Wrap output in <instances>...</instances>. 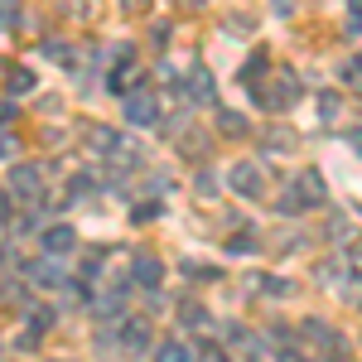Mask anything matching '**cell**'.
<instances>
[{
  "mask_svg": "<svg viewBox=\"0 0 362 362\" xmlns=\"http://www.w3.org/2000/svg\"><path fill=\"white\" fill-rule=\"evenodd\" d=\"M227 184H232V194H242V198H261L266 194V174L251 165V160H242V165L227 169Z\"/></svg>",
  "mask_w": 362,
  "mask_h": 362,
  "instance_id": "cell-1",
  "label": "cell"
},
{
  "mask_svg": "<svg viewBox=\"0 0 362 362\" xmlns=\"http://www.w3.org/2000/svg\"><path fill=\"white\" fill-rule=\"evenodd\" d=\"M10 189L20 198H29V203H39V198H44V169L39 165H15L10 169Z\"/></svg>",
  "mask_w": 362,
  "mask_h": 362,
  "instance_id": "cell-2",
  "label": "cell"
},
{
  "mask_svg": "<svg viewBox=\"0 0 362 362\" xmlns=\"http://www.w3.org/2000/svg\"><path fill=\"white\" fill-rule=\"evenodd\" d=\"M126 121H131V126H155V121H160L155 92H131V97H126Z\"/></svg>",
  "mask_w": 362,
  "mask_h": 362,
  "instance_id": "cell-3",
  "label": "cell"
},
{
  "mask_svg": "<svg viewBox=\"0 0 362 362\" xmlns=\"http://www.w3.org/2000/svg\"><path fill=\"white\" fill-rule=\"evenodd\" d=\"M29 280L34 285H44V290H63L68 285V271H63V261L58 256H44V261H34V266H25Z\"/></svg>",
  "mask_w": 362,
  "mask_h": 362,
  "instance_id": "cell-4",
  "label": "cell"
},
{
  "mask_svg": "<svg viewBox=\"0 0 362 362\" xmlns=\"http://www.w3.org/2000/svg\"><path fill=\"white\" fill-rule=\"evenodd\" d=\"M73 247H78V227L73 223H54L44 232V251H49V256H68Z\"/></svg>",
  "mask_w": 362,
  "mask_h": 362,
  "instance_id": "cell-5",
  "label": "cell"
},
{
  "mask_svg": "<svg viewBox=\"0 0 362 362\" xmlns=\"http://www.w3.org/2000/svg\"><path fill=\"white\" fill-rule=\"evenodd\" d=\"M179 92H189L194 102H213V92H218V83H213V73L208 68H194L184 83H179Z\"/></svg>",
  "mask_w": 362,
  "mask_h": 362,
  "instance_id": "cell-6",
  "label": "cell"
},
{
  "mask_svg": "<svg viewBox=\"0 0 362 362\" xmlns=\"http://www.w3.org/2000/svg\"><path fill=\"white\" fill-rule=\"evenodd\" d=\"M131 280H136V285H145V290H155V285L165 280V266H160L155 256H136V271H131Z\"/></svg>",
  "mask_w": 362,
  "mask_h": 362,
  "instance_id": "cell-7",
  "label": "cell"
},
{
  "mask_svg": "<svg viewBox=\"0 0 362 362\" xmlns=\"http://www.w3.org/2000/svg\"><path fill=\"white\" fill-rule=\"evenodd\" d=\"M121 343H126V353H145V348H150V324L126 319V324H121Z\"/></svg>",
  "mask_w": 362,
  "mask_h": 362,
  "instance_id": "cell-8",
  "label": "cell"
},
{
  "mask_svg": "<svg viewBox=\"0 0 362 362\" xmlns=\"http://www.w3.org/2000/svg\"><path fill=\"white\" fill-rule=\"evenodd\" d=\"M155 362H194V348L189 343H179V338H169L155 348Z\"/></svg>",
  "mask_w": 362,
  "mask_h": 362,
  "instance_id": "cell-9",
  "label": "cell"
},
{
  "mask_svg": "<svg viewBox=\"0 0 362 362\" xmlns=\"http://www.w3.org/2000/svg\"><path fill=\"white\" fill-rule=\"evenodd\" d=\"M305 208H309V198H305V184H290V189H285V198H280V213L290 218V213H305Z\"/></svg>",
  "mask_w": 362,
  "mask_h": 362,
  "instance_id": "cell-10",
  "label": "cell"
},
{
  "mask_svg": "<svg viewBox=\"0 0 362 362\" xmlns=\"http://www.w3.org/2000/svg\"><path fill=\"white\" fill-rule=\"evenodd\" d=\"M25 20V0H0V29H20Z\"/></svg>",
  "mask_w": 362,
  "mask_h": 362,
  "instance_id": "cell-11",
  "label": "cell"
},
{
  "mask_svg": "<svg viewBox=\"0 0 362 362\" xmlns=\"http://www.w3.org/2000/svg\"><path fill=\"white\" fill-rule=\"evenodd\" d=\"M34 87H39V78H34L29 68H10V92H15V97H25Z\"/></svg>",
  "mask_w": 362,
  "mask_h": 362,
  "instance_id": "cell-12",
  "label": "cell"
},
{
  "mask_svg": "<svg viewBox=\"0 0 362 362\" xmlns=\"http://www.w3.org/2000/svg\"><path fill=\"white\" fill-rule=\"evenodd\" d=\"M218 131H223V136H247V121H242V112H218Z\"/></svg>",
  "mask_w": 362,
  "mask_h": 362,
  "instance_id": "cell-13",
  "label": "cell"
},
{
  "mask_svg": "<svg viewBox=\"0 0 362 362\" xmlns=\"http://www.w3.org/2000/svg\"><path fill=\"white\" fill-rule=\"evenodd\" d=\"M179 324H184V329H208V314H203V305H179Z\"/></svg>",
  "mask_w": 362,
  "mask_h": 362,
  "instance_id": "cell-14",
  "label": "cell"
},
{
  "mask_svg": "<svg viewBox=\"0 0 362 362\" xmlns=\"http://www.w3.org/2000/svg\"><path fill=\"white\" fill-rule=\"evenodd\" d=\"M34 314H29V329L34 334H44V329H54V309H44V305H29Z\"/></svg>",
  "mask_w": 362,
  "mask_h": 362,
  "instance_id": "cell-15",
  "label": "cell"
},
{
  "mask_svg": "<svg viewBox=\"0 0 362 362\" xmlns=\"http://www.w3.org/2000/svg\"><path fill=\"white\" fill-rule=\"evenodd\" d=\"M338 73H343V83H348V87H362V54H358V58H348Z\"/></svg>",
  "mask_w": 362,
  "mask_h": 362,
  "instance_id": "cell-16",
  "label": "cell"
},
{
  "mask_svg": "<svg viewBox=\"0 0 362 362\" xmlns=\"http://www.w3.org/2000/svg\"><path fill=\"white\" fill-rule=\"evenodd\" d=\"M58 10L73 15V20H92V5H87V0H58Z\"/></svg>",
  "mask_w": 362,
  "mask_h": 362,
  "instance_id": "cell-17",
  "label": "cell"
},
{
  "mask_svg": "<svg viewBox=\"0 0 362 362\" xmlns=\"http://www.w3.org/2000/svg\"><path fill=\"white\" fill-rule=\"evenodd\" d=\"M92 194V174H73L68 179V198H87Z\"/></svg>",
  "mask_w": 362,
  "mask_h": 362,
  "instance_id": "cell-18",
  "label": "cell"
},
{
  "mask_svg": "<svg viewBox=\"0 0 362 362\" xmlns=\"http://www.w3.org/2000/svg\"><path fill=\"white\" fill-rule=\"evenodd\" d=\"M290 145H295L290 131H266V150H290Z\"/></svg>",
  "mask_w": 362,
  "mask_h": 362,
  "instance_id": "cell-19",
  "label": "cell"
},
{
  "mask_svg": "<svg viewBox=\"0 0 362 362\" xmlns=\"http://www.w3.org/2000/svg\"><path fill=\"white\" fill-rule=\"evenodd\" d=\"M319 112H324V121H334V116L343 112V102H338L334 92H324V97H319Z\"/></svg>",
  "mask_w": 362,
  "mask_h": 362,
  "instance_id": "cell-20",
  "label": "cell"
},
{
  "mask_svg": "<svg viewBox=\"0 0 362 362\" xmlns=\"http://www.w3.org/2000/svg\"><path fill=\"white\" fill-rule=\"evenodd\" d=\"M227 251L232 256H247V251H256V237H227Z\"/></svg>",
  "mask_w": 362,
  "mask_h": 362,
  "instance_id": "cell-21",
  "label": "cell"
},
{
  "mask_svg": "<svg viewBox=\"0 0 362 362\" xmlns=\"http://www.w3.org/2000/svg\"><path fill=\"white\" fill-rule=\"evenodd\" d=\"M198 194H203V198L218 194V174H213V169H203V174H198Z\"/></svg>",
  "mask_w": 362,
  "mask_h": 362,
  "instance_id": "cell-22",
  "label": "cell"
},
{
  "mask_svg": "<svg viewBox=\"0 0 362 362\" xmlns=\"http://www.w3.org/2000/svg\"><path fill=\"white\" fill-rule=\"evenodd\" d=\"M348 34L362 39V0H353V15H348Z\"/></svg>",
  "mask_w": 362,
  "mask_h": 362,
  "instance_id": "cell-23",
  "label": "cell"
},
{
  "mask_svg": "<svg viewBox=\"0 0 362 362\" xmlns=\"http://www.w3.org/2000/svg\"><path fill=\"white\" fill-rule=\"evenodd\" d=\"M184 276H194V280H213L218 271H213V266H198V261H189V266H184Z\"/></svg>",
  "mask_w": 362,
  "mask_h": 362,
  "instance_id": "cell-24",
  "label": "cell"
},
{
  "mask_svg": "<svg viewBox=\"0 0 362 362\" xmlns=\"http://www.w3.org/2000/svg\"><path fill=\"white\" fill-rule=\"evenodd\" d=\"M15 348H20V353H34V348H39V334H34V329H25V334L15 338Z\"/></svg>",
  "mask_w": 362,
  "mask_h": 362,
  "instance_id": "cell-25",
  "label": "cell"
},
{
  "mask_svg": "<svg viewBox=\"0 0 362 362\" xmlns=\"http://www.w3.org/2000/svg\"><path fill=\"white\" fill-rule=\"evenodd\" d=\"M329 237H338V242H348V237H353V232H348V218H334V223H329Z\"/></svg>",
  "mask_w": 362,
  "mask_h": 362,
  "instance_id": "cell-26",
  "label": "cell"
},
{
  "mask_svg": "<svg viewBox=\"0 0 362 362\" xmlns=\"http://www.w3.org/2000/svg\"><path fill=\"white\" fill-rule=\"evenodd\" d=\"M121 10L126 15H140V10H150V0H121Z\"/></svg>",
  "mask_w": 362,
  "mask_h": 362,
  "instance_id": "cell-27",
  "label": "cell"
},
{
  "mask_svg": "<svg viewBox=\"0 0 362 362\" xmlns=\"http://www.w3.org/2000/svg\"><path fill=\"white\" fill-rule=\"evenodd\" d=\"M15 121V102H0V126H10Z\"/></svg>",
  "mask_w": 362,
  "mask_h": 362,
  "instance_id": "cell-28",
  "label": "cell"
},
{
  "mask_svg": "<svg viewBox=\"0 0 362 362\" xmlns=\"http://www.w3.org/2000/svg\"><path fill=\"white\" fill-rule=\"evenodd\" d=\"M10 155H15V140H10V136H0V160H10Z\"/></svg>",
  "mask_w": 362,
  "mask_h": 362,
  "instance_id": "cell-29",
  "label": "cell"
},
{
  "mask_svg": "<svg viewBox=\"0 0 362 362\" xmlns=\"http://www.w3.org/2000/svg\"><path fill=\"white\" fill-rule=\"evenodd\" d=\"M5 218H10V198L0 194V223H5Z\"/></svg>",
  "mask_w": 362,
  "mask_h": 362,
  "instance_id": "cell-30",
  "label": "cell"
},
{
  "mask_svg": "<svg viewBox=\"0 0 362 362\" xmlns=\"http://www.w3.org/2000/svg\"><path fill=\"white\" fill-rule=\"evenodd\" d=\"M348 145H353V150H362V131H353V136H348Z\"/></svg>",
  "mask_w": 362,
  "mask_h": 362,
  "instance_id": "cell-31",
  "label": "cell"
},
{
  "mask_svg": "<svg viewBox=\"0 0 362 362\" xmlns=\"http://www.w3.org/2000/svg\"><path fill=\"white\" fill-rule=\"evenodd\" d=\"M353 256H358V266H362V247H358V251H353Z\"/></svg>",
  "mask_w": 362,
  "mask_h": 362,
  "instance_id": "cell-32",
  "label": "cell"
}]
</instances>
